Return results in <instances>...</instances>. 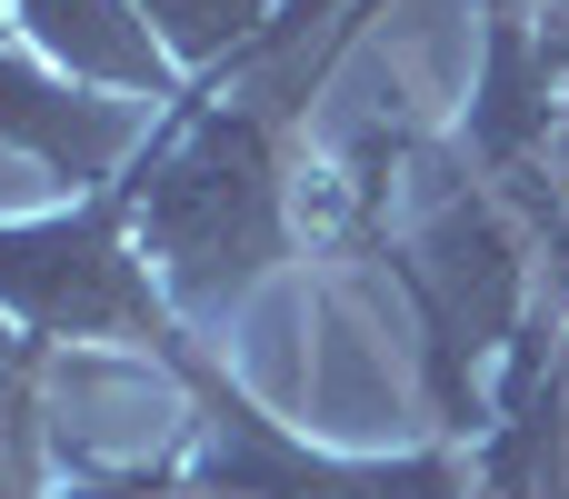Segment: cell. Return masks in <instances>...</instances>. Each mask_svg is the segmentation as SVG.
I'll return each mask as SVG.
<instances>
[{
  "instance_id": "5b68a950",
  "label": "cell",
  "mask_w": 569,
  "mask_h": 499,
  "mask_svg": "<svg viewBox=\"0 0 569 499\" xmlns=\"http://www.w3.org/2000/svg\"><path fill=\"white\" fill-rule=\"evenodd\" d=\"M20 40L70 70L80 90H110V100H180V70L170 50L150 40V20L130 0H10Z\"/></svg>"
},
{
  "instance_id": "8992f818",
  "label": "cell",
  "mask_w": 569,
  "mask_h": 499,
  "mask_svg": "<svg viewBox=\"0 0 569 499\" xmlns=\"http://www.w3.org/2000/svg\"><path fill=\"white\" fill-rule=\"evenodd\" d=\"M130 10H140V20H150V40L170 50L180 90H190V80L240 70V60L260 50V30L280 20V0H130Z\"/></svg>"
},
{
  "instance_id": "9c48e42d",
  "label": "cell",
  "mask_w": 569,
  "mask_h": 499,
  "mask_svg": "<svg viewBox=\"0 0 569 499\" xmlns=\"http://www.w3.org/2000/svg\"><path fill=\"white\" fill-rule=\"evenodd\" d=\"M550 360H560V380H569V320H560V330H550Z\"/></svg>"
},
{
  "instance_id": "52a82bcc",
  "label": "cell",
  "mask_w": 569,
  "mask_h": 499,
  "mask_svg": "<svg viewBox=\"0 0 569 499\" xmlns=\"http://www.w3.org/2000/svg\"><path fill=\"white\" fill-rule=\"evenodd\" d=\"M50 380H60V350H20L0 370V499H40L60 470V440H50Z\"/></svg>"
},
{
  "instance_id": "7a4b0ae2",
  "label": "cell",
  "mask_w": 569,
  "mask_h": 499,
  "mask_svg": "<svg viewBox=\"0 0 569 499\" xmlns=\"http://www.w3.org/2000/svg\"><path fill=\"white\" fill-rule=\"evenodd\" d=\"M410 310H420V380H430V420L450 440H480L490 430V390H480V360L500 340L530 330V240H520V210L470 180V190H440L430 220L410 240H380L370 250Z\"/></svg>"
},
{
  "instance_id": "3957f363",
  "label": "cell",
  "mask_w": 569,
  "mask_h": 499,
  "mask_svg": "<svg viewBox=\"0 0 569 499\" xmlns=\"http://www.w3.org/2000/svg\"><path fill=\"white\" fill-rule=\"evenodd\" d=\"M190 450H170V499H470L460 450H400V460H340L280 430L210 350L180 370Z\"/></svg>"
},
{
  "instance_id": "6da1fadb",
  "label": "cell",
  "mask_w": 569,
  "mask_h": 499,
  "mask_svg": "<svg viewBox=\"0 0 569 499\" xmlns=\"http://www.w3.org/2000/svg\"><path fill=\"white\" fill-rule=\"evenodd\" d=\"M0 320L40 350H130L160 380L200 360L190 320L140 260V200L130 170L110 190H80L50 220H0Z\"/></svg>"
},
{
  "instance_id": "277c9868",
  "label": "cell",
  "mask_w": 569,
  "mask_h": 499,
  "mask_svg": "<svg viewBox=\"0 0 569 499\" xmlns=\"http://www.w3.org/2000/svg\"><path fill=\"white\" fill-rule=\"evenodd\" d=\"M150 130H130V110L110 90H80L70 70H50L20 20H0V150H20L40 180H60L70 200L80 190H110L130 160H140Z\"/></svg>"
},
{
  "instance_id": "ba28073f",
  "label": "cell",
  "mask_w": 569,
  "mask_h": 499,
  "mask_svg": "<svg viewBox=\"0 0 569 499\" xmlns=\"http://www.w3.org/2000/svg\"><path fill=\"white\" fill-rule=\"evenodd\" d=\"M20 350H30V340H20V330H10V320H0V370H10V360H20Z\"/></svg>"
}]
</instances>
